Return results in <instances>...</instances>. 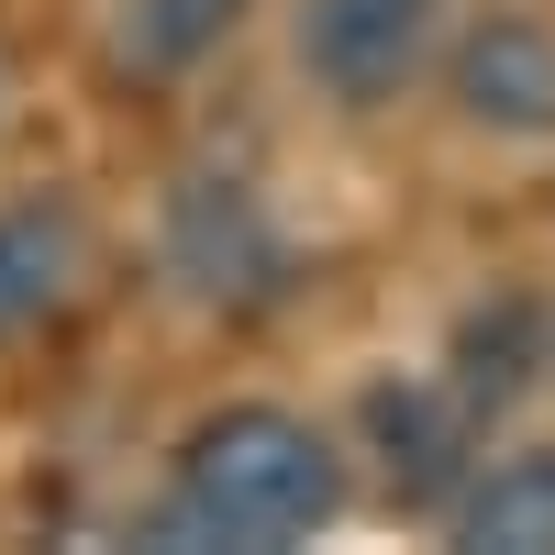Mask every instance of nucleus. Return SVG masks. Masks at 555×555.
<instances>
[{
  "instance_id": "nucleus-1",
  "label": "nucleus",
  "mask_w": 555,
  "mask_h": 555,
  "mask_svg": "<svg viewBox=\"0 0 555 555\" xmlns=\"http://www.w3.org/2000/svg\"><path fill=\"white\" fill-rule=\"evenodd\" d=\"M334 444H322L300 411H211V423L178 444V533L201 544H300L334 522Z\"/></svg>"
},
{
  "instance_id": "nucleus-2",
  "label": "nucleus",
  "mask_w": 555,
  "mask_h": 555,
  "mask_svg": "<svg viewBox=\"0 0 555 555\" xmlns=\"http://www.w3.org/2000/svg\"><path fill=\"white\" fill-rule=\"evenodd\" d=\"M423 34H434V0H311L300 12V67L345 112H378L423 67Z\"/></svg>"
},
{
  "instance_id": "nucleus-3",
  "label": "nucleus",
  "mask_w": 555,
  "mask_h": 555,
  "mask_svg": "<svg viewBox=\"0 0 555 555\" xmlns=\"http://www.w3.org/2000/svg\"><path fill=\"white\" fill-rule=\"evenodd\" d=\"M167 256L201 300H256L278 289V234L256 222V190L245 178H190L167 201Z\"/></svg>"
},
{
  "instance_id": "nucleus-4",
  "label": "nucleus",
  "mask_w": 555,
  "mask_h": 555,
  "mask_svg": "<svg viewBox=\"0 0 555 555\" xmlns=\"http://www.w3.org/2000/svg\"><path fill=\"white\" fill-rule=\"evenodd\" d=\"M455 112L489 133H555V34L544 23H478L455 44Z\"/></svg>"
},
{
  "instance_id": "nucleus-5",
  "label": "nucleus",
  "mask_w": 555,
  "mask_h": 555,
  "mask_svg": "<svg viewBox=\"0 0 555 555\" xmlns=\"http://www.w3.org/2000/svg\"><path fill=\"white\" fill-rule=\"evenodd\" d=\"M467 423L478 411L455 389H423V378L366 389V434H378V467H389L400 500H455L467 489Z\"/></svg>"
},
{
  "instance_id": "nucleus-6",
  "label": "nucleus",
  "mask_w": 555,
  "mask_h": 555,
  "mask_svg": "<svg viewBox=\"0 0 555 555\" xmlns=\"http://www.w3.org/2000/svg\"><path fill=\"white\" fill-rule=\"evenodd\" d=\"M78 278V211L67 201H12L0 211V334H34Z\"/></svg>"
},
{
  "instance_id": "nucleus-7",
  "label": "nucleus",
  "mask_w": 555,
  "mask_h": 555,
  "mask_svg": "<svg viewBox=\"0 0 555 555\" xmlns=\"http://www.w3.org/2000/svg\"><path fill=\"white\" fill-rule=\"evenodd\" d=\"M533 366H544L533 300H478L467 322H455V400H467V411H512L533 389Z\"/></svg>"
},
{
  "instance_id": "nucleus-8",
  "label": "nucleus",
  "mask_w": 555,
  "mask_h": 555,
  "mask_svg": "<svg viewBox=\"0 0 555 555\" xmlns=\"http://www.w3.org/2000/svg\"><path fill=\"white\" fill-rule=\"evenodd\" d=\"M455 533H467L478 555H544V544H555V444L489 467V478L467 489V512H455Z\"/></svg>"
},
{
  "instance_id": "nucleus-9",
  "label": "nucleus",
  "mask_w": 555,
  "mask_h": 555,
  "mask_svg": "<svg viewBox=\"0 0 555 555\" xmlns=\"http://www.w3.org/2000/svg\"><path fill=\"white\" fill-rule=\"evenodd\" d=\"M234 34V0H122V56L133 67H190Z\"/></svg>"
},
{
  "instance_id": "nucleus-10",
  "label": "nucleus",
  "mask_w": 555,
  "mask_h": 555,
  "mask_svg": "<svg viewBox=\"0 0 555 555\" xmlns=\"http://www.w3.org/2000/svg\"><path fill=\"white\" fill-rule=\"evenodd\" d=\"M544 366H555V345H544Z\"/></svg>"
}]
</instances>
